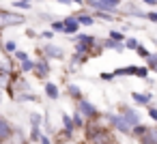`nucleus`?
Instances as JSON below:
<instances>
[{"label":"nucleus","instance_id":"obj_31","mask_svg":"<svg viewBox=\"0 0 157 144\" xmlns=\"http://www.w3.org/2000/svg\"><path fill=\"white\" fill-rule=\"evenodd\" d=\"M7 50H9V52H17V50H15V43H13V41H7Z\"/></svg>","mask_w":157,"mask_h":144},{"label":"nucleus","instance_id":"obj_24","mask_svg":"<svg viewBox=\"0 0 157 144\" xmlns=\"http://www.w3.org/2000/svg\"><path fill=\"white\" fill-rule=\"evenodd\" d=\"M52 30L54 32H63V22H54L52 24Z\"/></svg>","mask_w":157,"mask_h":144},{"label":"nucleus","instance_id":"obj_21","mask_svg":"<svg viewBox=\"0 0 157 144\" xmlns=\"http://www.w3.org/2000/svg\"><path fill=\"white\" fill-rule=\"evenodd\" d=\"M136 52H138L142 58H148V56H151V52H148L146 47H142V45H138V47H136Z\"/></svg>","mask_w":157,"mask_h":144},{"label":"nucleus","instance_id":"obj_22","mask_svg":"<svg viewBox=\"0 0 157 144\" xmlns=\"http://www.w3.org/2000/svg\"><path fill=\"white\" fill-rule=\"evenodd\" d=\"M136 75H138V78H146V75H148V69H146V67H138Z\"/></svg>","mask_w":157,"mask_h":144},{"label":"nucleus","instance_id":"obj_2","mask_svg":"<svg viewBox=\"0 0 157 144\" xmlns=\"http://www.w3.org/2000/svg\"><path fill=\"white\" fill-rule=\"evenodd\" d=\"M108 120L118 129V131H125V133H131V125L123 118V116H116V114H108Z\"/></svg>","mask_w":157,"mask_h":144},{"label":"nucleus","instance_id":"obj_4","mask_svg":"<svg viewBox=\"0 0 157 144\" xmlns=\"http://www.w3.org/2000/svg\"><path fill=\"white\" fill-rule=\"evenodd\" d=\"M78 110H80V114H84V116H95V114H97V108H95L90 101H86V99H78Z\"/></svg>","mask_w":157,"mask_h":144},{"label":"nucleus","instance_id":"obj_20","mask_svg":"<svg viewBox=\"0 0 157 144\" xmlns=\"http://www.w3.org/2000/svg\"><path fill=\"white\" fill-rule=\"evenodd\" d=\"M30 123H33V129H39V125H41V116H39V114H30Z\"/></svg>","mask_w":157,"mask_h":144},{"label":"nucleus","instance_id":"obj_13","mask_svg":"<svg viewBox=\"0 0 157 144\" xmlns=\"http://www.w3.org/2000/svg\"><path fill=\"white\" fill-rule=\"evenodd\" d=\"M103 45H105V47H110V50H123V43H118V41H112V39H108Z\"/></svg>","mask_w":157,"mask_h":144},{"label":"nucleus","instance_id":"obj_5","mask_svg":"<svg viewBox=\"0 0 157 144\" xmlns=\"http://www.w3.org/2000/svg\"><path fill=\"white\" fill-rule=\"evenodd\" d=\"M121 116L131 125V127H136V125H140V118H138V114H136V110H131V108H123V112H121Z\"/></svg>","mask_w":157,"mask_h":144},{"label":"nucleus","instance_id":"obj_6","mask_svg":"<svg viewBox=\"0 0 157 144\" xmlns=\"http://www.w3.org/2000/svg\"><path fill=\"white\" fill-rule=\"evenodd\" d=\"M78 28H80V24L75 22V17H73V15H71V17H67V20L63 22V32H67V35L78 32Z\"/></svg>","mask_w":157,"mask_h":144},{"label":"nucleus","instance_id":"obj_14","mask_svg":"<svg viewBox=\"0 0 157 144\" xmlns=\"http://www.w3.org/2000/svg\"><path fill=\"white\" fill-rule=\"evenodd\" d=\"M133 99L138 103H148L151 101V95H140V93H133Z\"/></svg>","mask_w":157,"mask_h":144},{"label":"nucleus","instance_id":"obj_33","mask_svg":"<svg viewBox=\"0 0 157 144\" xmlns=\"http://www.w3.org/2000/svg\"><path fill=\"white\" fill-rule=\"evenodd\" d=\"M20 2H30V0H20Z\"/></svg>","mask_w":157,"mask_h":144},{"label":"nucleus","instance_id":"obj_25","mask_svg":"<svg viewBox=\"0 0 157 144\" xmlns=\"http://www.w3.org/2000/svg\"><path fill=\"white\" fill-rule=\"evenodd\" d=\"M15 58L22 63V60H26V58H28V54H26V52H15Z\"/></svg>","mask_w":157,"mask_h":144},{"label":"nucleus","instance_id":"obj_23","mask_svg":"<svg viewBox=\"0 0 157 144\" xmlns=\"http://www.w3.org/2000/svg\"><path fill=\"white\" fill-rule=\"evenodd\" d=\"M110 39H112V41H121V39H125V37H123L121 32H116V30H112V32H110Z\"/></svg>","mask_w":157,"mask_h":144},{"label":"nucleus","instance_id":"obj_29","mask_svg":"<svg viewBox=\"0 0 157 144\" xmlns=\"http://www.w3.org/2000/svg\"><path fill=\"white\" fill-rule=\"evenodd\" d=\"M30 138H33V140L37 142V140L41 138V131H39V129H33V135H30Z\"/></svg>","mask_w":157,"mask_h":144},{"label":"nucleus","instance_id":"obj_12","mask_svg":"<svg viewBox=\"0 0 157 144\" xmlns=\"http://www.w3.org/2000/svg\"><path fill=\"white\" fill-rule=\"evenodd\" d=\"M45 93H48L50 99H58V86H56V84L48 82V84H45Z\"/></svg>","mask_w":157,"mask_h":144},{"label":"nucleus","instance_id":"obj_28","mask_svg":"<svg viewBox=\"0 0 157 144\" xmlns=\"http://www.w3.org/2000/svg\"><path fill=\"white\" fill-rule=\"evenodd\" d=\"M101 80H108V82H110V80H114V75L108 73V71H103V73H101Z\"/></svg>","mask_w":157,"mask_h":144},{"label":"nucleus","instance_id":"obj_19","mask_svg":"<svg viewBox=\"0 0 157 144\" xmlns=\"http://www.w3.org/2000/svg\"><path fill=\"white\" fill-rule=\"evenodd\" d=\"M69 95H71V97H75V99H82V97H80L82 93H80V88H78L75 84H71V86H69Z\"/></svg>","mask_w":157,"mask_h":144},{"label":"nucleus","instance_id":"obj_30","mask_svg":"<svg viewBox=\"0 0 157 144\" xmlns=\"http://www.w3.org/2000/svg\"><path fill=\"white\" fill-rule=\"evenodd\" d=\"M146 17H148L151 22H157V11H151V13H146Z\"/></svg>","mask_w":157,"mask_h":144},{"label":"nucleus","instance_id":"obj_9","mask_svg":"<svg viewBox=\"0 0 157 144\" xmlns=\"http://www.w3.org/2000/svg\"><path fill=\"white\" fill-rule=\"evenodd\" d=\"M43 54H45L48 58H63V50L56 47V45H45V47H43Z\"/></svg>","mask_w":157,"mask_h":144},{"label":"nucleus","instance_id":"obj_15","mask_svg":"<svg viewBox=\"0 0 157 144\" xmlns=\"http://www.w3.org/2000/svg\"><path fill=\"white\" fill-rule=\"evenodd\" d=\"M146 69H157V54H151L148 58H146Z\"/></svg>","mask_w":157,"mask_h":144},{"label":"nucleus","instance_id":"obj_11","mask_svg":"<svg viewBox=\"0 0 157 144\" xmlns=\"http://www.w3.org/2000/svg\"><path fill=\"white\" fill-rule=\"evenodd\" d=\"M11 131H13V129H11V125H9L5 118H0V142L7 140V138L11 135Z\"/></svg>","mask_w":157,"mask_h":144},{"label":"nucleus","instance_id":"obj_18","mask_svg":"<svg viewBox=\"0 0 157 144\" xmlns=\"http://www.w3.org/2000/svg\"><path fill=\"white\" fill-rule=\"evenodd\" d=\"M138 45H140V43H138V39H133V37H131V39H125V47H129V50H136Z\"/></svg>","mask_w":157,"mask_h":144},{"label":"nucleus","instance_id":"obj_26","mask_svg":"<svg viewBox=\"0 0 157 144\" xmlns=\"http://www.w3.org/2000/svg\"><path fill=\"white\" fill-rule=\"evenodd\" d=\"M13 7H17V9H30V5H28V2H20V0H17Z\"/></svg>","mask_w":157,"mask_h":144},{"label":"nucleus","instance_id":"obj_27","mask_svg":"<svg viewBox=\"0 0 157 144\" xmlns=\"http://www.w3.org/2000/svg\"><path fill=\"white\" fill-rule=\"evenodd\" d=\"M148 116H151L153 120H157V108H148Z\"/></svg>","mask_w":157,"mask_h":144},{"label":"nucleus","instance_id":"obj_3","mask_svg":"<svg viewBox=\"0 0 157 144\" xmlns=\"http://www.w3.org/2000/svg\"><path fill=\"white\" fill-rule=\"evenodd\" d=\"M15 24H24V17L15 13H0V26H15Z\"/></svg>","mask_w":157,"mask_h":144},{"label":"nucleus","instance_id":"obj_34","mask_svg":"<svg viewBox=\"0 0 157 144\" xmlns=\"http://www.w3.org/2000/svg\"><path fill=\"white\" fill-rule=\"evenodd\" d=\"M151 2H155V5H157V0H151Z\"/></svg>","mask_w":157,"mask_h":144},{"label":"nucleus","instance_id":"obj_16","mask_svg":"<svg viewBox=\"0 0 157 144\" xmlns=\"http://www.w3.org/2000/svg\"><path fill=\"white\" fill-rule=\"evenodd\" d=\"M33 69H35V63H33V60H28V58H26V60H22V71H26V73H28V71H33Z\"/></svg>","mask_w":157,"mask_h":144},{"label":"nucleus","instance_id":"obj_1","mask_svg":"<svg viewBox=\"0 0 157 144\" xmlns=\"http://www.w3.org/2000/svg\"><path fill=\"white\" fill-rule=\"evenodd\" d=\"M88 5L95 7V9L101 11V13H110V15H114L116 9H118V0H88Z\"/></svg>","mask_w":157,"mask_h":144},{"label":"nucleus","instance_id":"obj_8","mask_svg":"<svg viewBox=\"0 0 157 144\" xmlns=\"http://www.w3.org/2000/svg\"><path fill=\"white\" fill-rule=\"evenodd\" d=\"M140 144H157V127L155 129H146V133L140 135Z\"/></svg>","mask_w":157,"mask_h":144},{"label":"nucleus","instance_id":"obj_17","mask_svg":"<svg viewBox=\"0 0 157 144\" xmlns=\"http://www.w3.org/2000/svg\"><path fill=\"white\" fill-rule=\"evenodd\" d=\"M146 129H148L146 125H136V127H131V131H133L136 135H144V133H146Z\"/></svg>","mask_w":157,"mask_h":144},{"label":"nucleus","instance_id":"obj_7","mask_svg":"<svg viewBox=\"0 0 157 144\" xmlns=\"http://www.w3.org/2000/svg\"><path fill=\"white\" fill-rule=\"evenodd\" d=\"M35 71H37V78H48L50 75V65H48V60H39V63H35Z\"/></svg>","mask_w":157,"mask_h":144},{"label":"nucleus","instance_id":"obj_32","mask_svg":"<svg viewBox=\"0 0 157 144\" xmlns=\"http://www.w3.org/2000/svg\"><path fill=\"white\" fill-rule=\"evenodd\" d=\"M39 140H41V144H50V140H48V138H45V135H41V138H39Z\"/></svg>","mask_w":157,"mask_h":144},{"label":"nucleus","instance_id":"obj_10","mask_svg":"<svg viewBox=\"0 0 157 144\" xmlns=\"http://www.w3.org/2000/svg\"><path fill=\"white\" fill-rule=\"evenodd\" d=\"M73 17H75V22H78L80 26H90V24H95V17L88 15V13H78V15H73Z\"/></svg>","mask_w":157,"mask_h":144}]
</instances>
